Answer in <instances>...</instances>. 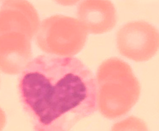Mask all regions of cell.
Instances as JSON below:
<instances>
[{
	"instance_id": "obj_4",
	"label": "cell",
	"mask_w": 159,
	"mask_h": 131,
	"mask_svg": "<svg viewBox=\"0 0 159 131\" xmlns=\"http://www.w3.org/2000/svg\"><path fill=\"white\" fill-rule=\"evenodd\" d=\"M118 131H148L147 126L142 119L135 117L128 118L119 124Z\"/></svg>"
},
{
	"instance_id": "obj_3",
	"label": "cell",
	"mask_w": 159,
	"mask_h": 131,
	"mask_svg": "<svg viewBox=\"0 0 159 131\" xmlns=\"http://www.w3.org/2000/svg\"><path fill=\"white\" fill-rule=\"evenodd\" d=\"M118 44L120 53L136 62L148 60L159 49V32L146 21H132L118 32Z\"/></svg>"
},
{
	"instance_id": "obj_5",
	"label": "cell",
	"mask_w": 159,
	"mask_h": 131,
	"mask_svg": "<svg viewBox=\"0 0 159 131\" xmlns=\"http://www.w3.org/2000/svg\"><path fill=\"white\" fill-rule=\"evenodd\" d=\"M6 118L4 113L0 108V131H2L5 124Z\"/></svg>"
},
{
	"instance_id": "obj_2",
	"label": "cell",
	"mask_w": 159,
	"mask_h": 131,
	"mask_svg": "<svg viewBox=\"0 0 159 131\" xmlns=\"http://www.w3.org/2000/svg\"><path fill=\"white\" fill-rule=\"evenodd\" d=\"M39 18L26 1H5L0 8V70L21 73L31 60L30 41L38 30Z\"/></svg>"
},
{
	"instance_id": "obj_1",
	"label": "cell",
	"mask_w": 159,
	"mask_h": 131,
	"mask_svg": "<svg viewBox=\"0 0 159 131\" xmlns=\"http://www.w3.org/2000/svg\"><path fill=\"white\" fill-rule=\"evenodd\" d=\"M18 92L34 131H70L97 111L99 88L78 58L39 55L20 73Z\"/></svg>"
}]
</instances>
